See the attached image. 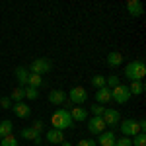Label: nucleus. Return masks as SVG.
I'll list each match as a JSON object with an SVG mask.
<instances>
[{"label": "nucleus", "mask_w": 146, "mask_h": 146, "mask_svg": "<svg viewBox=\"0 0 146 146\" xmlns=\"http://www.w3.org/2000/svg\"><path fill=\"white\" fill-rule=\"evenodd\" d=\"M47 140L49 142H53V144H60L62 140H64V135H62V131H58V129H51L49 133H47Z\"/></svg>", "instance_id": "nucleus-17"}, {"label": "nucleus", "mask_w": 146, "mask_h": 146, "mask_svg": "<svg viewBox=\"0 0 146 146\" xmlns=\"http://www.w3.org/2000/svg\"><path fill=\"white\" fill-rule=\"evenodd\" d=\"M121 82H119V76H115V74H111V76H107L105 78V86L109 88V90H113V88H117Z\"/></svg>", "instance_id": "nucleus-25"}, {"label": "nucleus", "mask_w": 146, "mask_h": 146, "mask_svg": "<svg viewBox=\"0 0 146 146\" xmlns=\"http://www.w3.org/2000/svg\"><path fill=\"white\" fill-rule=\"evenodd\" d=\"M68 98H70V103L82 105L84 101L88 100V94H86V90H84L82 86H76V88H72V90L68 92Z\"/></svg>", "instance_id": "nucleus-7"}, {"label": "nucleus", "mask_w": 146, "mask_h": 146, "mask_svg": "<svg viewBox=\"0 0 146 146\" xmlns=\"http://www.w3.org/2000/svg\"><path fill=\"white\" fill-rule=\"evenodd\" d=\"M103 129H105V123L101 117H92L88 121V131L92 135H100V133H103Z\"/></svg>", "instance_id": "nucleus-8"}, {"label": "nucleus", "mask_w": 146, "mask_h": 146, "mask_svg": "<svg viewBox=\"0 0 146 146\" xmlns=\"http://www.w3.org/2000/svg\"><path fill=\"white\" fill-rule=\"evenodd\" d=\"M12 131H14V125H12V121H8V119L0 121V136L12 135Z\"/></svg>", "instance_id": "nucleus-20"}, {"label": "nucleus", "mask_w": 146, "mask_h": 146, "mask_svg": "<svg viewBox=\"0 0 146 146\" xmlns=\"http://www.w3.org/2000/svg\"><path fill=\"white\" fill-rule=\"evenodd\" d=\"M51 123H53V129H58V131H64V129H70L72 127V117L66 109H58V111L51 117Z\"/></svg>", "instance_id": "nucleus-2"}, {"label": "nucleus", "mask_w": 146, "mask_h": 146, "mask_svg": "<svg viewBox=\"0 0 146 146\" xmlns=\"http://www.w3.org/2000/svg\"><path fill=\"white\" fill-rule=\"evenodd\" d=\"M10 100L16 101V103L23 101V100H25V90H23V88H20V86H18V88H14V90H12V94H10Z\"/></svg>", "instance_id": "nucleus-19"}, {"label": "nucleus", "mask_w": 146, "mask_h": 146, "mask_svg": "<svg viewBox=\"0 0 146 146\" xmlns=\"http://www.w3.org/2000/svg\"><path fill=\"white\" fill-rule=\"evenodd\" d=\"M125 76L131 80V82H142V78L146 76V64L142 60L129 62V64L125 66Z\"/></svg>", "instance_id": "nucleus-1"}, {"label": "nucleus", "mask_w": 146, "mask_h": 146, "mask_svg": "<svg viewBox=\"0 0 146 146\" xmlns=\"http://www.w3.org/2000/svg\"><path fill=\"white\" fill-rule=\"evenodd\" d=\"M0 105H2L4 109H10V105H12V100H10V98H2V100H0Z\"/></svg>", "instance_id": "nucleus-31"}, {"label": "nucleus", "mask_w": 146, "mask_h": 146, "mask_svg": "<svg viewBox=\"0 0 146 146\" xmlns=\"http://www.w3.org/2000/svg\"><path fill=\"white\" fill-rule=\"evenodd\" d=\"M0 146H18V140L14 138V135L2 136V140H0Z\"/></svg>", "instance_id": "nucleus-26"}, {"label": "nucleus", "mask_w": 146, "mask_h": 146, "mask_svg": "<svg viewBox=\"0 0 146 146\" xmlns=\"http://www.w3.org/2000/svg\"><path fill=\"white\" fill-rule=\"evenodd\" d=\"M27 86H31V88H39V86H43V78H41L39 74H29Z\"/></svg>", "instance_id": "nucleus-22"}, {"label": "nucleus", "mask_w": 146, "mask_h": 146, "mask_svg": "<svg viewBox=\"0 0 146 146\" xmlns=\"http://www.w3.org/2000/svg\"><path fill=\"white\" fill-rule=\"evenodd\" d=\"M29 68L27 66H18L16 68V78H18V84H20V88H25L27 86V80H29Z\"/></svg>", "instance_id": "nucleus-10"}, {"label": "nucleus", "mask_w": 146, "mask_h": 146, "mask_svg": "<svg viewBox=\"0 0 146 146\" xmlns=\"http://www.w3.org/2000/svg\"><path fill=\"white\" fill-rule=\"evenodd\" d=\"M115 146H133V142L129 136H121L119 140H115Z\"/></svg>", "instance_id": "nucleus-29"}, {"label": "nucleus", "mask_w": 146, "mask_h": 146, "mask_svg": "<svg viewBox=\"0 0 146 146\" xmlns=\"http://www.w3.org/2000/svg\"><path fill=\"white\" fill-rule=\"evenodd\" d=\"M129 92H131V96H140L144 92V82H133L129 86Z\"/></svg>", "instance_id": "nucleus-21"}, {"label": "nucleus", "mask_w": 146, "mask_h": 146, "mask_svg": "<svg viewBox=\"0 0 146 146\" xmlns=\"http://www.w3.org/2000/svg\"><path fill=\"white\" fill-rule=\"evenodd\" d=\"M0 140H2V136H0Z\"/></svg>", "instance_id": "nucleus-34"}, {"label": "nucleus", "mask_w": 146, "mask_h": 146, "mask_svg": "<svg viewBox=\"0 0 146 146\" xmlns=\"http://www.w3.org/2000/svg\"><path fill=\"white\" fill-rule=\"evenodd\" d=\"M119 129H121V133L123 136H135L140 133V129H138V121H133V119H127V121H121L119 123Z\"/></svg>", "instance_id": "nucleus-5"}, {"label": "nucleus", "mask_w": 146, "mask_h": 146, "mask_svg": "<svg viewBox=\"0 0 146 146\" xmlns=\"http://www.w3.org/2000/svg\"><path fill=\"white\" fill-rule=\"evenodd\" d=\"M111 100H115L117 103H127V101L131 100V92H129V86H123V84H119L117 88H113V90H111Z\"/></svg>", "instance_id": "nucleus-4"}, {"label": "nucleus", "mask_w": 146, "mask_h": 146, "mask_svg": "<svg viewBox=\"0 0 146 146\" xmlns=\"http://www.w3.org/2000/svg\"><path fill=\"white\" fill-rule=\"evenodd\" d=\"M96 101H98L100 105H103V103H107V101H111V90H109L107 86H103V88H100V90L96 92Z\"/></svg>", "instance_id": "nucleus-14"}, {"label": "nucleus", "mask_w": 146, "mask_h": 146, "mask_svg": "<svg viewBox=\"0 0 146 146\" xmlns=\"http://www.w3.org/2000/svg\"><path fill=\"white\" fill-rule=\"evenodd\" d=\"M115 135H113L111 131H103L98 135V144L100 146H115Z\"/></svg>", "instance_id": "nucleus-11"}, {"label": "nucleus", "mask_w": 146, "mask_h": 146, "mask_svg": "<svg viewBox=\"0 0 146 146\" xmlns=\"http://www.w3.org/2000/svg\"><path fill=\"white\" fill-rule=\"evenodd\" d=\"M49 101H51V103H55V105L64 103V101H66V92H62V90H53L51 94H49Z\"/></svg>", "instance_id": "nucleus-16"}, {"label": "nucleus", "mask_w": 146, "mask_h": 146, "mask_svg": "<svg viewBox=\"0 0 146 146\" xmlns=\"http://www.w3.org/2000/svg\"><path fill=\"white\" fill-rule=\"evenodd\" d=\"M25 98L27 100H37L39 98V88H31V86H25Z\"/></svg>", "instance_id": "nucleus-24"}, {"label": "nucleus", "mask_w": 146, "mask_h": 146, "mask_svg": "<svg viewBox=\"0 0 146 146\" xmlns=\"http://www.w3.org/2000/svg\"><path fill=\"white\" fill-rule=\"evenodd\" d=\"M20 135H22V138H25V140H33L35 144H41V135H37L31 127H23Z\"/></svg>", "instance_id": "nucleus-13"}, {"label": "nucleus", "mask_w": 146, "mask_h": 146, "mask_svg": "<svg viewBox=\"0 0 146 146\" xmlns=\"http://www.w3.org/2000/svg\"><path fill=\"white\" fill-rule=\"evenodd\" d=\"M131 142H133V146H146V135L138 133V135H135L131 138Z\"/></svg>", "instance_id": "nucleus-23"}, {"label": "nucleus", "mask_w": 146, "mask_h": 146, "mask_svg": "<svg viewBox=\"0 0 146 146\" xmlns=\"http://www.w3.org/2000/svg\"><path fill=\"white\" fill-rule=\"evenodd\" d=\"M43 127H45V123H43V121H35L31 129H33V131L37 133V135H41V131H43Z\"/></svg>", "instance_id": "nucleus-30"}, {"label": "nucleus", "mask_w": 146, "mask_h": 146, "mask_svg": "<svg viewBox=\"0 0 146 146\" xmlns=\"http://www.w3.org/2000/svg\"><path fill=\"white\" fill-rule=\"evenodd\" d=\"M127 10L133 18H140L144 14V8H142V2L140 0H129L127 2Z\"/></svg>", "instance_id": "nucleus-9"}, {"label": "nucleus", "mask_w": 146, "mask_h": 146, "mask_svg": "<svg viewBox=\"0 0 146 146\" xmlns=\"http://www.w3.org/2000/svg\"><path fill=\"white\" fill-rule=\"evenodd\" d=\"M90 111L94 113V117H101V115H103V111H105V107H103V105H100V103H96V105H92V107H90Z\"/></svg>", "instance_id": "nucleus-28"}, {"label": "nucleus", "mask_w": 146, "mask_h": 146, "mask_svg": "<svg viewBox=\"0 0 146 146\" xmlns=\"http://www.w3.org/2000/svg\"><path fill=\"white\" fill-rule=\"evenodd\" d=\"M101 119H103V123L107 125V127H119L121 113H119V109H105L103 115H101Z\"/></svg>", "instance_id": "nucleus-6"}, {"label": "nucleus", "mask_w": 146, "mask_h": 146, "mask_svg": "<svg viewBox=\"0 0 146 146\" xmlns=\"http://www.w3.org/2000/svg\"><path fill=\"white\" fill-rule=\"evenodd\" d=\"M121 62H123V55H121V53L113 51V53L107 55V64H109V66H119Z\"/></svg>", "instance_id": "nucleus-18"}, {"label": "nucleus", "mask_w": 146, "mask_h": 146, "mask_svg": "<svg viewBox=\"0 0 146 146\" xmlns=\"http://www.w3.org/2000/svg\"><path fill=\"white\" fill-rule=\"evenodd\" d=\"M14 113H16V117L25 119V117H29V115H31V109H29L23 101H20V103H14Z\"/></svg>", "instance_id": "nucleus-15"}, {"label": "nucleus", "mask_w": 146, "mask_h": 146, "mask_svg": "<svg viewBox=\"0 0 146 146\" xmlns=\"http://www.w3.org/2000/svg\"><path fill=\"white\" fill-rule=\"evenodd\" d=\"M70 117H72V121H78V123H84L86 119H88V111L82 107V105H76V107H72L70 109Z\"/></svg>", "instance_id": "nucleus-12"}, {"label": "nucleus", "mask_w": 146, "mask_h": 146, "mask_svg": "<svg viewBox=\"0 0 146 146\" xmlns=\"http://www.w3.org/2000/svg\"><path fill=\"white\" fill-rule=\"evenodd\" d=\"M51 68H53L51 58H35L33 62L29 64V72L41 76V74H45V72H51Z\"/></svg>", "instance_id": "nucleus-3"}, {"label": "nucleus", "mask_w": 146, "mask_h": 146, "mask_svg": "<svg viewBox=\"0 0 146 146\" xmlns=\"http://www.w3.org/2000/svg\"><path fill=\"white\" fill-rule=\"evenodd\" d=\"M92 84H94V86L100 90V88H103V86H105V78H103L101 74H96V76L92 78Z\"/></svg>", "instance_id": "nucleus-27"}, {"label": "nucleus", "mask_w": 146, "mask_h": 146, "mask_svg": "<svg viewBox=\"0 0 146 146\" xmlns=\"http://www.w3.org/2000/svg\"><path fill=\"white\" fill-rule=\"evenodd\" d=\"M78 146H96V140H80Z\"/></svg>", "instance_id": "nucleus-32"}, {"label": "nucleus", "mask_w": 146, "mask_h": 146, "mask_svg": "<svg viewBox=\"0 0 146 146\" xmlns=\"http://www.w3.org/2000/svg\"><path fill=\"white\" fill-rule=\"evenodd\" d=\"M60 146H70V144H68L66 140H62V142H60Z\"/></svg>", "instance_id": "nucleus-33"}]
</instances>
